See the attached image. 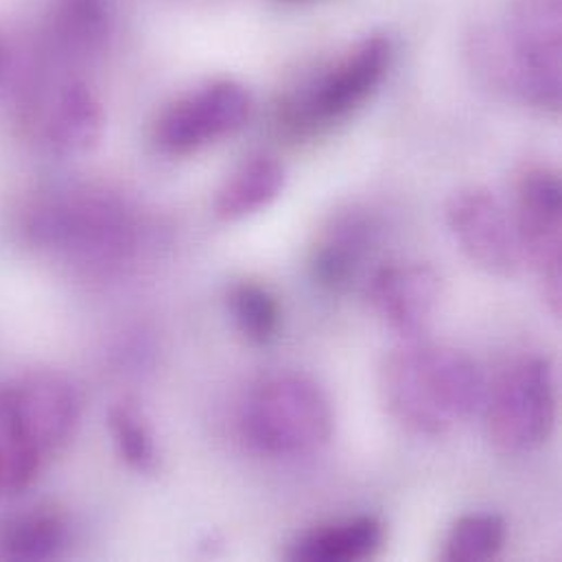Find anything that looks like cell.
<instances>
[{"label":"cell","instance_id":"9c48e42d","mask_svg":"<svg viewBox=\"0 0 562 562\" xmlns=\"http://www.w3.org/2000/svg\"><path fill=\"white\" fill-rule=\"evenodd\" d=\"M562 187L557 171L535 167L517 189L515 228L524 259L539 272L546 300L554 315L562 311Z\"/></svg>","mask_w":562,"mask_h":562},{"label":"cell","instance_id":"5b68a950","mask_svg":"<svg viewBox=\"0 0 562 562\" xmlns=\"http://www.w3.org/2000/svg\"><path fill=\"white\" fill-rule=\"evenodd\" d=\"M29 231L37 244L83 259H116L134 244L130 211L101 191H77L40 204Z\"/></svg>","mask_w":562,"mask_h":562},{"label":"cell","instance_id":"e0dca14e","mask_svg":"<svg viewBox=\"0 0 562 562\" xmlns=\"http://www.w3.org/2000/svg\"><path fill=\"white\" fill-rule=\"evenodd\" d=\"M506 521L493 513H473L458 519L445 543V561H493L506 546Z\"/></svg>","mask_w":562,"mask_h":562},{"label":"cell","instance_id":"4fadbf2b","mask_svg":"<svg viewBox=\"0 0 562 562\" xmlns=\"http://www.w3.org/2000/svg\"><path fill=\"white\" fill-rule=\"evenodd\" d=\"M372 239L374 228L368 217L359 213L337 217L313 248V279L328 289L346 286L361 268Z\"/></svg>","mask_w":562,"mask_h":562},{"label":"cell","instance_id":"ffe728a7","mask_svg":"<svg viewBox=\"0 0 562 562\" xmlns=\"http://www.w3.org/2000/svg\"><path fill=\"white\" fill-rule=\"evenodd\" d=\"M110 431L119 456L138 473H154L158 469V449L154 434L132 403H119L110 409Z\"/></svg>","mask_w":562,"mask_h":562},{"label":"cell","instance_id":"7c38bea8","mask_svg":"<svg viewBox=\"0 0 562 562\" xmlns=\"http://www.w3.org/2000/svg\"><path fill=\"white\" fill-rule=\"evenodd\" d=\"M385 541L383 524L376 517H355L313 528L297 537L286 559L295 562H350L372 559Z\"/></svg>","mask_w":562,"mask_h":562},{"label":"cell","instance_id":"277c9868","mask_svg":"<svg viewBox=\"0 0 562 562\" xmlns=\"http://www.w3.org/2000/svg\"><path fill=\"white\" fill-rule=\"evenodd\" d=\"M486 431L504 453H524L543 445L559 416L557 370L546 357L515 361L486 392Z\"/></svg>","mask_w":562,"mask_h":562},{"label":"cell","instance_id":"2e32d148","mask_svg":"<svg viewBox=\"0 0 562 562\" xmlns=\"http://www.w3.org/2000/svg\"><path fill=\"white\" fill-rule=\"evenodd\" d=\"M66 546V524L53 513H31L13 519L0 530V559L48 561Z\"/></svg>","mask_w":562,"mask_h":562},{"label":"cell","instance_id":"30bf717a","mask_svg":"<svg viewBox=\"0 0 562 562\" xmlns=\"http://www.w3.org/2000/svg\"><path fill=\"white\" fill-rule=\"evenodd\" d=\"M447 224L464 255L488 274L515 277L526 261L515 220L488 189L469 187L453 193Z\"/></svg>","mask_w":562,"mask_h":562},{"label":"cell","instance_id":"44dd1931","mask_svg":"<svg viewBox=\"0 0 562 562\" xmlns=\"http://www.w3.org/2000/svg\"><path fill=\"white\" fill-rule=\"evenodd\" d=\"M0 488L13 491L20 488V462L15 451L0 440Z\"/></svg>","mask_w":562,"mask_h":562},{"label":"cell","instance_id":"ac0fdd59","mask_svg":"<svg viewBox=\"0 0 562 562\" xmlns=\"http://www.w3.org/2000/svg\"><path fill=\"white\" fill-rule=\"evenodd\" d=\"M55 18L57 37L75 53L97 50L110 31L105 0H59Z\"/></svg>","mask_w":562,"mask_h":562},{"label":"cell","instance_id":"52a82bcc","mask_svg":"<svg viewBox=\"0 0 562 562\" xmlns=\"http://www.w3.org/2000/svg\"><path fill=\"white\" fill-rule=\"evenodd\" d=\"M392 57L385 35L359 42L344 59L291 94L282 121L297 134L326 127L359 108L381 83Z\"/></svg>","mask_w":562,"mask_h":562},{"label":"cell","instance_id":"ba28073f","mask_svg":"<svg viewBox=\"0 0 562 562\" xmlns=\"http://www.w3.org/2000/svg\"><path fill=\"white\" fill-rule=\"evenodd\" d=\"M250 114L252 97L241 83L213 81L169 105L156 123L154 140L165 154L187 156L237 134Z\"/></svg>","mask_w":562,"mask_h":562},{"label":"cell","instance_id":"d6986e66","mask_svg":"<svg viewBox=\"0 0 562 562\" xmlns=\"http://www.w3.org/2000/svg\"><path fill=\"white\" fill-rule=\"evenodd\" d=\"M231 311L239 330L255 344H268L281 328V304L259 282H241L231 291Z\"/></svg>","mask_w":562,"mask_h":562},{"label":"cell","instance_id":"5bb4252c","mask_svg":"<svg viewBox=\"0 0 562 562\" xmlns=\"http://www.w3.org/2000/svg\"><path fill=\"white\" fill-rule=\"evenodd\" d=\"M284 167L268 154L241 162L222 184L215 198V215L224 222H239L268 209L284 189Z\"/></svg>","mask_w":562,"mask_h":562},{"label":"cell","instance_id":"9a60e30c","mask_svg":"<svg viewBox=\"0 0 562 562\" xmlns=\"http://www.w3.org/2000/svg\"><path fill=\"white\" fill-rule=\"evenodd\" d=\"M103 132V110L86 83H70L57 97L48 138L61 154H83L92 149Z\"/></svg>","mask_w":562,"mask_h":562},{"label":"cell","instance_id":"8992f818","mask_svg":"<svg viewBox=\"0 0 562 562\" xmlns=\"http://www.w3.org/2000/svg\"><path fill=\"white\" fill-rule=\"evenodd\" d=\"M81 418L77 387L55 372H31L0 390V438L42 460L75 436Z\"/></svg>","mask_w":562,"mask_h":562},{"label":"cell","instance_id":"3957f363","mask_svg":"<svg viewBox=\"0 0 562 562\" xmlns=\"http://www.w3.org/2000/svg\"><path fill=\"white\" fill-rule=\"evenodd\" d=\"M333 407L324 390L302 374L263 381L246 401L244 434L270 456H302L333 436Z\"/></svg>","mask_w":562,"mask_h":562},{"label":"cell","instance_id":"7a4b0ae2","mask_svg":"<svg viewBox=\"0 0 562 562\" xmlns=\"http://www.w3.org/2000/svg\"><path fill=\"white\" fill-rule=\"evenodd\" d=\"M484 70L539 108L561 105V0H521L506 42H484Z\"/></svg>","mask_w":562,"mask_h":562},{"label":"cell","instance_id":"8fae6325","mask_svg":"<svg viewBox=\"0 0 562 562\" xmlns=\"http://www.w3.org/2000/svg\"><path fill=\"white\" fill-rule=\"evenodd\" d=\"M442 297V282L429 266H390L370 281V302L390 328L407 339L418 337L431 322Z\"/></svg>","mask_w":562,"mask_h":562},{"label":"cell","instance_id":"6da1fadb","mask_svg":"<svg viewBox=\"0 0 562 562\" xmlns=\"http://www.w3.org/2000/svg\"><path fill=\"white\" fill-rule=\"evenodd\" d=\"M381 401L387 414L418 436H442L484 409L486 379L477 363L453 348L409 344L381 366Z\"/></svg>","mask_w":562,"mask_h":562}]
</instances>
